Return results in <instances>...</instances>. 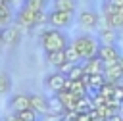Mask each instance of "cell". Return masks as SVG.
Here are the masks:
<instances>
[{"instance_id": "obj_16", "label": "cell", "mask_w": 123, "mask_h": 121, "mask_svg": "<svg viewBox=\"0 0 123 121\" xmlns=\"http://www.w3.org/2000/svg\"><path fill=\"white\" fill-rule=\"evenodd\" d=\"M63 111H65L63 104L60 102V98H58L56 94H52V96H50V100H48V113H54V115H63Z\"/></svg>"}, {"instance_id": "obj_30", "label": "cell", "mask_w": 123, "mask_h": 121, "mask_svg": "<svg viewBox=\"0 0 123 121\" xmlns=\"http://www.w3.org/2000/svg\"><path fill=\"white\" fill-rule=\"evenodd\" d=\"M119 63H121V67H123V54H121V58H119Z\"/></svg>"}, {"instance_id": "obj_29", "label": "cell", "mask_w": 123, "mask_h": 121, "mask_svg": "<svg viewBox=\"0 0 123 121\" xmlns=\"http://www.w3.org/2000/svg\"><path fill=\"white\" fill-rule=\"evenodd\" d=\"M4 44V38H2V29H0V46Z\"/></svg>"}, {"instance_id": "obj_19", "label": "cell", "mask_w": 123, "mask_h": 121, "mask_svg": "<svg viewBox=\"0 0 123 121\" xmlns=\"http://www.w3.org/2000/svg\"><path fill=\"white\" fill-rule=\"evenodd\" d=\"M65 60H67L69 63H73V65L83 63V60H81V56H79L77 48L73 46V42H69V44H67V48H65Z\"/></svg>"}, {"instance_id": "obj_9", "label": "cell", "mask_w": 123, "mask_h": 121, "mask_svg": "<svg viewBox=\"0 0 123 121\" xmlns=\"http://www.w3.org/2000/svg\"><path fill=\"white\" fill-rule=\"evenodd\" d=\"M2 38H4L6 46H10V48L17 46L19 40H21V29L17 25H8V27L2 29Z\"/></svg>"}, {"instance_id": "obj_22", "label": "cell", "mask_w": 123, "mask_h": 121, "mask_svg": "<svg viewBox=\"0 0 123 121\" xmlns=\"http://www.w3.org/2000/svg\"><path fill=\"white\" fill-rule=\"evenodd\" d=\"M23 4H27V6H29V8H33V10L46 12V8H48L50 0H23Z\"/></svg>"}, {"instance_id": "obj_8", "label": "cell", "mask_w": 123, "mask_h": 121, "mask_svg": "<svg viewBox=\"0 0 123 121\" xmlns=\"http://www.w3.org/2000/svg\"><path fill=\"white\" fill-rule=\"evenodd\" d=\"M98 21H100V17L92 10H81L77 13V23L83 29H96L98 27Z\"/></svg>"}, {"instance_id": "obj_5", "label": "cell", "mask_w": 123, "mask_h": 121, "mask_svg": "<svg viewBox=\"0 0 123 121\" xmlns=\"http://www.w3.org/2000/svg\"><path fill=\"white\" fill-rule=\"evenodd\" d=\"M73 12H56V10H50L48 12V25L52 29H63V27H69L71 21H73Z\"/></svg>"}, {"instance_id": "obj_18", "label": "cell", "mask_w": 123, "mask_h": 121, "mask_svg": "<svg viewBox=\"0 0 123 121\" xmlns=\"http://www.w3.org/2000/svg\"><path fill=\"white\" fill-rule=\"evenodd\" d=\"M10 90H12V77L6 71H0V98L8 96Z\"/></svg>"}, {"instance_id": "obj_6", "label": "cell", "mask_w": 123, "mask_h": 121, "mask_svg": "<svg viewBox=\"0 0 123 121\" xmlns=\"http://www.w3.org/2000/svg\"><path fill=\"white\" fill-rule=\"evenodd\" d=\"M98 58L104 61L106 67H111L115 63H119V58H121V52L115 44H100V50H98Z\"/></svg>"}, {"instance_id": "obj_10", "label": "cell", "mask_w": 123, "mask_h": 121, "mask_svg": "<svg viewBox=\"0 0 123 121\" xmlns=\"http://www.w3.org/2000/svg\"><path fill=\"white\" fill-rule=\"evenodd\" d=\"M48 100L50 96H44L42 92H33L31 94V109H35L40 117L48 113Z\"/></svg>"}, {"instance_id": "obj_32", "label": "cell", "mask_w": 123, "mask_h": 121, "mask_svg": "<svg viewBox=\"0 0 123 121\" xmlns=\"http://www.w3.org/2000/svg\"><path fill=\"white\" fill-rule=\"evenodd\" d=\"M119 86H121V88H123V81H121V83H119Z\"/></svg>"}, {"instance_id": "obj_20", "label": "cell", "mask_w": 123, "mask_h": 121, "mask_svg": "<svg viewBox=\"0 0 123 121\" xmlns=\"http://www.w3.org/2000/svg\"><path fill=\"white\" fill-rule=\"evenodd\" d=\"M104 17L110 21V27H111V29H115V31L123 29V13H121V12H115V13L104 15Z\"/></svg>"}, {"instance_id": "obj_21", "label": "cell", "mask_w": 123, "mask_h": 121, "mask_svg": "<svg viewBox=\"0 0 123 121\" xmlns=\"http://www.w3.org/2000/svg\"><path fill=\"white\" fill-rule=\"evenodd\" d=\"M15 117H19L21 121H40V115H38L35 109H25V111H19V113H15Z\"/></svg>"}, {"instance_id": "obj_26", "label": "cell", "mask_w": 123, "mask_h": 121, "mask_svg": "<svg viewBox=\"0 0 123 121\" xmlns=\"http://www.w3.org/2000/svg\"><path fill=\"white\" fill-rule=\"evenodd\" d=\"M71 69H73V63H69V61H65V63H63V65H62V67L58 69V71H62L63 75H67V73H69Z\"/></svg>"}, {"instance_id": "obj_1", "label": "cell", "mask_w": 123, "mask_h": 121, "mask_svg": "<svg viewBox=\"0 0 123 121\" xmlns=\"http://www.w3.org/2000/svg\"><path fill=\"white\" fill-rule=\"evenodd\" d=\"M48 23V13L46 12H38L29 8L27 4H21L17 13H15V25L19 29H35L38 25Z\"/></svg>"}, {"instance_id": "obj_28", "label": "cell", "mask_w": 123, "mask_h": 121, "mask_svg": "<svg viewBox=\"0 0 123 121\" xmlns=\"http://www.w3.org/2000/svg\"><path fill=\"white\" fill-rule=\"evenodd\" d=\"M10 121H21V119H19V117H15V115L12 113V119H10Z\"/></svg>"}, {"instance_id": "obj_12", "label": "cell", "mask_w": 123, "mask_h": 121, "mask_svg": "<svg viewBox=\"0 0 123 121\" xmlns=\"http://www.w3.org/2000/svg\"><path fill=\"white\" fill-rule=\"evenodd\" d=\"M104 77H106V83L119 85V83L123 81V67H121V63H115V65H111V67H106Z\"/></svg>"}, {"instance_id": "obj_4", "label": "cell", "mask_w": 123, "mask_h": 121, "mask_svg": "<svg viewBox=\"0 0 123 121\" xmlns=\"http://www.w3.org/2000/svg\"><path fill=\"white\" fill-rule=\"evenodd\" d=\"M65 85H67V75H63L62 71H52L44 77V86L52 94H58V92L65 90Z\"/></svg>"}, {"instance_id": "obj_2", "label": "cell", "mask_w": 123, "mask_h": 121, "mask_svg": "<svg viewBox=\"0 0 123 121\" xmlns=\"http://www.w3.org/2000/svg\"><path fill=\"white\" fill-rule=\"evenodd\" d=\"M71 42H73V46L77 48V52H79V56H81L83 61L92 60V58L98 56L100 42H98V38H94L92 35H88V33H81V35H77Z\"/></svg>"}, {"instance_id": "obj_13", "label": "cell", "mask_w": 123, "mask_h": 121, "mask_svg": "<svg viewBox=\"0 0 123 121\" xmlns=\"http://www.w3.org/2000/svg\"><path fill=\"white\" fill-rule=\"evenodd\" d=\"M56 96L60 98V102L63 104V108H65V109H75V108H77L79 98H77L71 90H62V92H58Z\"/></svg>"}, {"instance_id": "obj_31", "label": "cell", "mask_w": 123, "mask_h": 121, "mask_svg": "<svg viewBox=\"0 0 123 121\" xmlns=\"http://www.w3.org/2000/svg\"><path fill=\"white\" fill-rule=\"evenodd\" d=\"M4 2H8V4H12V2H13V0H4Z\"/></svg>"}, {"instance_id": "obj_23", "label": "cell", "mask_w": 123, "mask_h": 121, "mask_svg": "<svg viewBox=\"0 0 123 121\" xmlns=\"http://www.w3.org/2000/svg\"><path fill=\"white\" fill-rule=\"evenodd\" d=\"M83 77H85V71H83V65L81 63L73 65V69L67 73V79L69 81H83Z\"/></svg>"}, {"instance_id": "obj_11", "label": "cell", "mask_w": 123, "mask_h": 121, "mask_svg": "<svg viewBox=\"0 0 123 121\" xmlns=\"http://www.w3.org/2000/svg\"><path fill=\"white\" fill-rule=\"evenodd\" d=\"M81 65H83L85 75H104V71H106V65H104V61H102L98 56H96V58H92V60L83 61Z\"/></svg>"}, {"instance_id": "obj_24", "label": "cell", "mask_w": 123, "mask_h": 121, "mask_svg": "<svg viewBox=\"0 0 123 121\" xmlns=\"http://www.w3.org/2000/svg\"><path fill=\"white\" fill-rule=\"evenodd\" d=\"M115 86H117V85H111V83H104V85H102V88L98 90V94H102L104 98H108V100H110V98H113Z\"/></svg>"}, {"instance_id": "obj_7", "label": "cell", "mask_w": 123, "mask_h": 121, "mask_svg": "<svg viewBox=\"0 0 123 121\" xmlns=\"http://www.w3.org/2000/svg\"><path fill=\"white\" fill-rule=\"evenodd\" d=\"M8 106L12 109V113H19V111H25V109H31V94L27 92H15L10 96L8 100Z\"/></svg>"}, {"instance_id": "obj_15", "label": "cell", "mask_w": 123, "mask_h": 121, "mask_svg": "<svg viewBox=\"0 0 123 121\" xmlns=\"http://www.w3.org/2000/svg\"><path fill=\"white\" fill-rule=\"evenodd\" d=\"M46 60L50 65H54L56 69H60L67 60H65V50H60V52H52V54H46Z\"/></svg>"}, {"instance_id": "obj_3", "label": "cell", "mask_w": 123, "mask_h": 121, "mask_svg": "<svg viewBox=\"0 0 123 121\" xmlns=\"http://www.w3.org/2000/svg\"><path fill=\"white\" fill-rule=\"evenodd\" d=\"M40 44H42V50L46 54H52V52H60V50H65L67 48V36L63 31L60 29H48L42 36H40Z\"/></svg>"}, {"instance_id": "obj_17", "label": "cell", "mask_w": 123, "mask_h": 121, "mask_svg": "<svg viewBox=\"0 0 123 121\" xmlns=\"http://www.w3.org/2000/svg\"><path fill=\"white\" fill-rule=\"evenodd\" d=\"M115 40H117V31L115 29H108V31L98 33V42L100 44H115Z\"/></svg>"}, {"instance_id": "obj_27", "label": "cell", "mask_w": 123, "mask_h": 121, "mask_svg": "<svg viewBox=\"0 0 123 121\" xmlns=\"http://www.w3.org/2000/svg\"><path fill=\"white\" fill-rule=\"evenodd\" d=\"M108 121H123V113H115L113 117H110Z\"/></svg>"}, {"instance_id": "obj_14", "label": "cell", "mask_w": 123, "mask_h": 121, "mask_svg": "<svg viewBox=\"0 0 123 121\" xmlns=\"http://www.w3.org/2000/svg\"><path fill=\"white\" fill-rule=\"evenodd\" d=\"M52 10L56 12H73L77 10V0H52Z\"/></svg>"}, {"instance_id": "obj_25", "label": "cell", "mask_w": 123, "mask_h": 121, "mask_svg": "<svg viewBox=\"0 0 123 121\" xmlns=\"http://www.w3.org/2000/svg\"><path fill=\"white\" fill-rule=\"evenodd\" d=\"M40 121H63V115H54V113H46L40 117Z\"/></svg>"}]
</instances>
